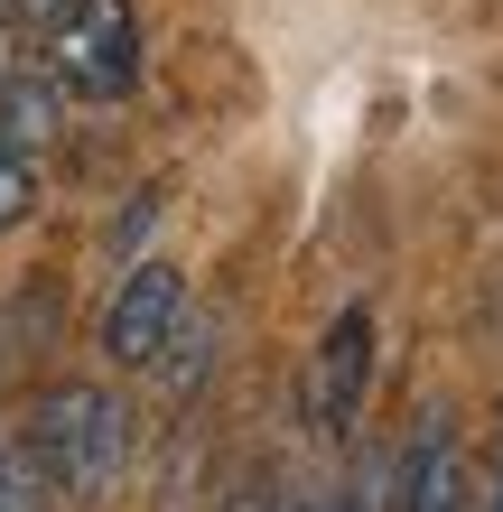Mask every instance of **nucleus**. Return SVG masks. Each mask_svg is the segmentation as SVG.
I'll use <instances>...</instances> for the list:
<instances>
[{"instance_id":"obj_13","label":"nucleus","mask_w":503,"mask_h":512,"mask_svg":"<svg viewBox=\"0 0 503 512\" xmlns=\"http://www.w3.org/2000/svg\"><path fill=\"white\" fill-rule=\"evenodd\" d=\"M10 10H19V0H0V19H10Z\"/></svg>"},{"instance_id":"obj_6","label":"nucleus","mask_w":503,"mask_h":512,"mask_svg":"<svg viewBox=\"0 0 503 512\" xmlns=\"http://www.w3.org/2000/svg\"><path fill=\"white\" fill-rule=\"evenodd\" d=\"M56 122H66V84H56L47 66H19L10 84H0V140L38 149V140H56Z\"/></svg>"},{"instance_id":"obj_9","label":"nucleus","mask_w":503,"mask_h":512,"mask_svg":"<svg viewBox=\"0 0 503 512\" xmlns=\"http://www.w3.org/2000/svg\"><path fill=\"white\" fill-rule=\"evenodd\" d=\"M28 215H38V159L19 140H0V233H19Z\"/></svg>"},{"instance_id":"obj_3","label":"nucleus","mask_w":503,"mask_h":512,"mask_svg":"<svg viewBox=\"0 0 503 512\" xmlns=\"http://www.w3.org/2000/svg\"><path fill=\"white\" fill-rule=\"evenodd\" d=\"M364 391H373V308H336V326L317 336L308 354V382H299V419L308 438H354V419H364Z\"/></svg>"},{"instance_id":"obj_1","label":"nucleus","mask_w":503,"mask_h":512,"mask_svg":"<svg viewBox=\"0 0 503 512\" xmlns=\"http://www.w3.org/2000/svg\"><path fill=\"white\" fill-rule=\"evenodd\" d=\"M28 457L47 466V485L66 503H112L122 494V466H131V401L103 382H56L28 401Z\"/></svg>"},{"instance_id":"obj_8","label":"nucleus","mask_w":503,"mask_h":512,"mask_svg":"<svg viewBox=\"0 0 503 512\" xmlns=\"http://www.w3.org/2000/svg\"><path fill=\"white\" fill-rule=\"evenodd\" d=\"M0 512H56V485L28 457V438H0Z\"/></svg>"},{"instance_id":"obj_4","label":"nucleus","mask_w":503,"mask_h":512,"mask_svg":"<svg viewBox=\"0 0 503 512\" xmlns=\"http://www.w3.org/2000/svg\"><path fill=\"white\" fill-rule=\"evenodd\" d=\"M177 317H187V280H177V261H131L122 289H112V308H103V354L122 373H150L159 345L177 336Z\"/></svg>"},{"instance_id":"obj_10","label":"nucleus","mask_w":503,"mask_h":512,"mask_svg":"<svg viewBox=\"0 0 503 512\" xmlns=\"http://www.w3.org/2000/svg\"><path fill=\"white\" fill-rule=\"evenodd\" d=\"M215 512H280V503H271V485H261V475H252V485H233V494H224Z\"/></svg>"},{"instance_id":"obj_5","label":"nucleus","mask_w":503,"mask_h":512,"mask_svg":"<svg viewBox=\"0 0 503 512\" xmlns=\"http://www.w3.org/2000/svg\"><path fill=\"white\" fill-rule=\"evenodd\" d=\"M392 512H476V494H466V457H457V429H448V410H420V429H410L401 466H392Z\"/></svg>"},{"instance_id":"obj_11","label":"nucleus","mask_w":503,"mask_h":512,"mask_svg":"<svg viewBox=\"0 0 503 512\" xmlns=\"http://www.w3.org/2000/svg\"><path fill=\"white\" fill-rule=\"evenodd\" d=\"M19 10H28V19H66L75 0H19Z\"/></svg>"},{"instance_id":"obj_7","label":"nucleus","mask_w":503,"mask_h":512,"mask_svg":"<svg viewBox=\"0 0 503 512\" xmlns=\"http://www.w3.org/2000/svg\"><path fill=\"white\" fill-rule=\"evenodd\" d=\"M205 364H215V326H205V317H177V336L159 345V364H150V373H159L168 391H196Z\"/></svg>"},{"instance_id":"obj_2","label":"nucleus","mask_w":503,"mask_h":512,"mask_svg":"<svg viewBox=\"0 0 503 512\" xmlns=\"http://www.w3.org/2000/svg\"><path fill=\"white\" fill-rule=\"evenodd\" d=\"M38 66L84 103H122L140 84V10L131 0H75L66 19H47V56Z\"/></svg>"},{"instance_id":"obj_12","label":"nucleus","mask_w":503,"mask_h":512,"mask_svg":"<svg viewBox=\"0 0 503 512\" xmlns=\"http://www.w3.org/2000/svg\"><path fill=\"white\" fill-rule=\"evenodd\" d=\"M476 512H503V475H494V485H485V494H476Z\"/></svg>"}]
</instances>
